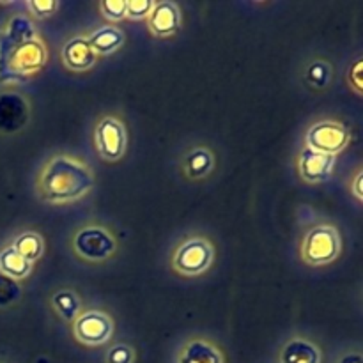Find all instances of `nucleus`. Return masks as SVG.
<instances>
[{"instance_id": "f257e3e1", "label": "nucleus", "mask_w": 363, "mask_h": 363, "mask_svg": "<svg viewBox=\"0 0 363 363\" xmlns=\"http://www.w3.org/2000/svg\"><path fill=\"white\" fill-rule=\"evenodd\" d=\"M48 62V48L34 21L14 14L0 30V84H23L41 73Z\"/></svg>"}, {"instance_id": "f03ea898", "label": "nucleus", "mask_w": 363, "mask_h": 363, "mask_svg": "<svg viewBox=\"0 0 363 363\" xmlns=\"http://www.w3.org/2000/svg\"><path fill=\"white\" fill-rule=\"evenodd\" d=\"M96 186V174L87 163L69 152H55L41 167L35 181L38 197L46 204L82 201Z\"/></svg>"}, {"instance_id": "7ed1b4c3", "label": "nucleus", "mask_w": 363, "mask_h": 363, "mask_svg": "<svg viewBox=\"0 0 363 363\" xmlns=\"http://www.w3.org/2000/svg\"><path fill=\"white\" fill-rule=\"evenodd\" d=\"M342 252V238L333 223H315L303 234L300 259L311 268H321L335 262Z\"/></svg>"}, {"instance_id": "20e7f679", "label": "nucleus", "mask_w": 363, "mask_h": 363, "mask_svg": "<svg viewBox=\"0 0 363 363\" xmlns=\"http://www.w3.org/2000/svg\"><path fill=\"white\" fill-rule=\"evenodd\" d=\"M215 261V247L206 236H186L176 245L170 255L174 273L186 279L201 277L211 268Z\"/></svg>"}, {"instance_id": "39448f33", "label": "nucleus", "mask_w": 363, "mask_h": 363, "mask_svg": "<svg viewBox=\"0 0 363 363\" xmlns=\"http://www.w3.org/2000/svg\"><path fill=\"white\" fill-rule=\"evenodd\" d=\"M71 248L78 259L91 264L105 262L113 257L117 240L112 230L101 223H85L71 238Z\"/></svg>"}, {"instance_id": "423d86ee", "label": "nucleus", "mask_w": 363, "mask_h": 363, "mask_svg": "<svg viewBox=\"0 0 363 363\" xmlns=\"http://www.w3.org/2000/svg\"><path fill=\"white\" fill-rule=\"evenodd\" d=\"M113 319L106 312L98 308L82 311L78 318L71 323V333L82 346L99 347L108 342L113 335Z\"/></svg>"}, {"instance_id": "0eeeda50", "label": "nucleus", "mask_w": 363, "mask_h": 363, "mask_svg": "<svg viewBox=\"0 0 363 363\" xmlns=\"http://www.w3.org/2000/svg\"><path fill=\"white\" fill-rule=\"evenodd\" d=\"M351 130L339 121L325 119L312 124L305 133V147L337 156L350 145Z\"/></svg>"}, {"instance_id": "6e6552de", "label": "nucleus", "mask_w": 363, "mask_h": 363, "mask_svg": "<svg viewBox=\"0 0 363 363\" xmlns=\"http://www.w3.org/2000/svg\"><path fill=\"white\" fill-rule=\"evenodd\" d=\"M126 124L116 116H105L94 128V147L105 162H119L126 152Z\"/></svg>"}, {"instance_id": "1a4fd4ad", "label": "nucleus", "mask_w": 363, "mask_h": 363, "mask_svg": "<svg viewBox=\"0 0 363 363\" xmlns=\"http://www.w3.org/2000/svg\"><path fill=\"white\" fill-rule=\"evenodd\" d=\"M298 174L307 184H321L332 177L337 165V156L318 152L314 149L303 147L296 160Z\"/></svg>"}, {"instance_id": "9d476101", "label": "nucleus", "mask_w": 363, "mask_h": 363, "mask_svg": "<svg viewBox=\"0 0 363 363\" xmlns=\"http://www.w3.org/2000/svg\"><path fill=\"white\" fill-rule=\"evenodd\" d=\"M30 121L27 98L16 92H0V133L13 135L23 130Z\"/></svg>"}, {"instance_id": "9b49d317", "label": "nucleus", "mask_w": 363, "mask_h": 363, "mask_svg": "<svg viewBox=\"0 0 363 363\" xmlns=\"http://www.w3.org/2000/svg\"><path fill=\"white\" fill-rule=\"evenodd\" d=\"M181 25H183V16L177 4L170 0L152 4V9L147 16V28L155 38H172L181 30Z\"/></svg>"}, {"instance_id": "f8f14e48", "label": "nucleus", "mask_w": 363, "mask_h": 363, "mask_svg": "<svg viewBox=\"0 0 363 363\" xmlns=\"http://www.w3.org/2000/svg\"><path fill=\"white\" fill-rule=\"evenodd\" d=\"M60 60L67 71L73 73H85L92 69L98 62V55L89 45L87 35H74L60 50Z\"/></svg>"}, {"instance_id": "ddd939ff", "label": "nucleus", "mask_w": 363, "mask_h": 363, "mask_svg": "<svg viewBox=\"0 0 363 363\" xmlns=\"http://www.w3.org/2000/svg\"><path fill=\"white\" fill-rule=\"evenodd\" d=\"M215 165V152L209 147H206V145H195V147L188 149L184 152L183 158H181L179 169L181 174L188 181H202L211 176Z\"/></svg>"}, {"instance_id": "4468645a", "label": "nucleus", "mask_w": 363, "mask_h": 363, "mask_svg": "<svg viewBox=\"0 0 363 363\" xmlns=\"http://www.w3.org/2000/svg\"><path fill=\"white\" fill-rule=\"evenodd\" d=\"M176 363H225V357L213 340L197 335L181 346Z\"/></svg>"}, {"instance_id": "2eb2a0df", "label": "nucleus", "mask_w": 363, "mask_h": 363, "mask_svg": "<svg viewBox=\"0 0 363 363\" xmlns=\"http://www.w3.org/2000/svg\"><path fill=\"white\" fill-rule=\"evenodd\" d=\"M279 363H323V351L307 337H293L284 344Z\"/></svg>"}, {"instance_id": "dca6fc26", "label": "nucleus", "mask_w": 363, "mask_h": 363, "mask_svg": "<svg viewBox=\"0 0 363 363\" xmlns=\"http://www.w3.org/2000/svg\"><path fill=\"white\" fill-rule=\"evenodd\" d=\"M87 39L91 48L94 50L99 59V57H108L116 53L124 45L126 35H124L123 28H119L117 25H103L98 30L89 34Z\"/></svg>"}, {"instance_id": "f3484780", "label": "nucleus", "mask_w": 363, "mask_h": 363, "mask_svg": "<svg viewBox=\"0 0 363 363\" xmlns=\"http://www.w3.org/2000/svg\"><path fill=\"white\" fill-rule=\"evenodd\" d=\"M50 307L55 312V315H59L67 325H71L82 312V300L74 291L62 289L53 294L52 300H50Z\"/></svg>"}, {"instance_id": "a211bd4d", "label": "nucleus", "mask_w": 363, "mask_h": 363, "mask_svg": "<svg viewBox=\"0 0 363 363\" xmlns=\"http://www.w3.org/2000/svg\"><path fill=\"white\" fill-rule=\"evenodd\" d=\"M11 247H13L25 261L30 262L32 266H34V262H38L39 259L43 257V254H45V240H43L41 234L34 233V230H27V233L14 238Z\"/></svg>"}, {"instance_id": "6ab92c4d", "label": "nucleus", "mask_w": 363, "mask_h": 363, "mask_svg": "<svg viewBox=\"0 0 363 363\" xmlns=\"http://www.w3.org/2000/svg\"><path fill=\"white\" fill-rule=\"evenodd\" d=\"M0 273L13 280H23L32 273V264L13 247H7L0 252Z\"/></svg>"}, {"instance_id": "aec40b11", "label": "nucleus", "mask_w": 363, "mask_h": 363, "mask_svg": "<svg viewBox=\"0 0 363 363\" xmlns=\"http://www.w3.org/2000/svg\"><path fill=\"white\" fill-rule=\"evenodd\" d=\"M305 82L315 91H325L332 82V66L326 60H312L305 69Z\"/></svg>"}, {"instance_id": "412c9836", "label": "nucleus", "mask_w": 363, "mask_h": 363, "mask_svg": "<svg viewBox=\"0 0 363 363\" xmlns=\"http://www.w3.org/2000/svg\"><path fill=\"white\" fill-rule=\"evenodd\" d=\"M21 294H23V289L18 284V280H13L0 273V308L13 307L14 303L20 301Z\"/></svg>"}, {"instance_id": "4be33fe9", "label": "nucleus", "mask_w": 363, "mask_h": 363, "mask_svg": "<svg viewBox=\"0 0 363 363\" xmlns=\"http://www.w3.org/2000/svg\"><path fill=\"white\" fill-rule=\"evenodd\" d=\"M99 13L112 23L123 21L126 18V0H103L99 2Z\"/></svg>"}, {"instance_id": "5701e85b", "label": "nucleus", "mask_w": 363, "mask_h": 363, "mask_svg": "<svg viewBox=\"0 0 363 363\" xmlns=\"http://www.w3.org/2000/svg\"><path fill=\"white\" fill-rule=\"evenodd\" d=\"M60 4L57 0H30L27 2L28 13L38 20H46L59 11Z\"/></svg>"}, {"instance_id": "b1692460", "label": "nucleus", "mask_w": 363, "mask_h": 363, "mask_svg": "<svg viewBox=\"0 0 363 363\" xmlns=\"http://www.w3.org/2000/svg\"><path fill=\"white\" fill-rule=\"evenodd\" d=\"M105 363H135V350L128 344H116L106 351Z\"/></svg>"}, {"instance_id": "393cba45", "label": "nucleus", "mask_w": 363, "mask_h": 363, "mask_svg": "<svg viewBox=\"0 0 363 363\" xmlns=\"http://www.w3.org/2000/svg\"><path fill=\"white\" fill-rule=\"evenodd\" d=\"M151 0H126V18L130 20H147L152 9Z\"/></svg>"}, {"instance_id": "a878e982", "label": "nucleus", "mask_w": 363, "mask_h": 363, "mask_svg": "<svg viewBox=\"0 0 363 363\" xmlns=\"http://www.w3.org/2000/svg\"><path fill=\"white\" fill-rule=\"evenodd\" d=\"M362 69H363V62L360 57H357V59L351 62V66L347 67V84H350V87L353 89V92L357 96H363Z\"/></svg>"}, {"instance_id": "bb28decb", "label": "nucleus", "mask_w": 363, "mask_h": 363, "mask_svg": "<svg viewBox=\"0 0 363 363\" xmlns=\"http://www.w3.org/2000/svg\"><path fill=\"white\" fill-rule=\"evenodd\" d=\"M362 186H363V172H362V170H358V172L354 174L353 181H351V194H353V197L357 199L358 202L363 201Z\"/></svg>"}, {"instance_id": "cd10ccee", "label": "nucleus", "mask_w": 363, "mask_h": 363, "mask_svg": "<svg viewBox=\"0 0 363 363\" xmlns=\"http://www.w3.org/2000/svg\"><path fill=\"white\" fill-rule=\"evenodd\" d=\"M337 363H363L362 353L360 351H350V353L342 354V357H340V360Z\"/></svg>"}]
</instances>
